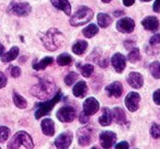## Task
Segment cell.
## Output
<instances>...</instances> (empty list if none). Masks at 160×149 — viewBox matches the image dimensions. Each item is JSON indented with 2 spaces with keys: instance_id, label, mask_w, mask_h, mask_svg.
<instances>
[{
  "instance_id": "3957f363",
  "label": "cell",
  "mask_w": 160,
  "mask_h": 149,
  "mask_svg": "<svg viewBox=\"0 0 160 149\" xmlns=\"http://www.w3.org/2000/svg\"><path fill=\"white\" fill-rule=\"evenodd\" d=\"M9 149H17V148H33L34 144L31 136L24 131H20L13 135L9 144L7 145Z\"/></svg>"
},
{
  "instance_id": "ba28073f",
  "label": "cell",
  "mask_w": 160,
  "mask_h": 149,
  "mask_svg": "<svg viewBox=\"0 0 160 149\" xmlns=\"http://www.w3.org/2000/svg\"><path fill=\"white\" fill-rule=\"evenodd\" d=\"M57 118L62 123H70L76 118V110L71 107H64L56 113Z\"/></svg>"
},
{
  "instance_id": "f35d334b",
  "label": "cell",
  "mask_w": 160,
  "mask_h": 149,
  "mask_svg": "<svg viewBox=\"0 0 160 149\" xmlns=\"http://www.w3.org/2000/svg\"><path fill=\"white\" fill-rule=\"evenodd\" d=\"M149 43H150V45H157V44H159V43H160V34H155V35H153L152 37L150 38Z\"/></svg>"
},
{
  "instance_id": "4dcf8cb0",
  "label": "cell",
  "mask_w": 160,
  "mask_h": 149,
  "mask_svg": "<svg viewBox=\"0 0 160 149\" xmlns=\"http://www.w3.org/2000/svg\"><path fill=\"white\" fill-rule=\"evenodd\" d=\"M72 58L69 54H60L57 57V64L59 66H68L69 64H71Z\"/></svg>"
},
{
  "instance_id": "e575fe53",
  "label": "cell",
  "mask_w": 160,
  "mask_h": 149,
  "mask_svg": "<svg viewBox=\"0 0 160 149\" xmlns=\"http://www.w3.org/2000/svg\"><path fill=\"white\" fill-rule=\"evenodd\" d=\"M10 129L6 126H0V142H3L9 138Z\"/></svg>"
},
{
  "instance_id": "f6af8a7d",
  "label": "cell",
  "mask_w": 160,
  "mask_h": 149,
  "mask_svg": "<svg viewBox=\"0 0 160 149\" xmlns=\"http://www.w3.org/2000/svg\"><path fill=\"white\" fill-rule=\"evenodd\" d=\"M114 14H115V16H121V14H123V11H116L115 12V13H114Z\"/></svg>"
},
{
  "instance_id": "d6986e66",
  "label": "cell",
  "mask_w": 160,
  "mask_h": 149,
  "mask_svg": "<svg viewBox=\"0 0 160 149\" xmlns=\"http://www.w3.org/2000/svg\"><path fill=\"white\" fill-rule=\"evenodd\" d=\"M51 1L54 7L62 10L67 16H70L71 14V6L68 2V0H51Z\"/></svg>"
},
{
  "instance_id": "5b68a950",
  "label": "cell",
  "mask_w": 160,
  "mask_h": 149,
  "mask_svg": "<svg viewBox=\"0 0 160 149\" xmlns=\"http://www.w3.org/2000/svg\"><path fill=\"white\" fill-rule=\"evenodd\" d=\"M92 17H93V11L88 7H79L77 9V11L73 13V16L70 18V25L72 27H79L88 23L89 21H91Z\"/></svg>"
},
{
  "instance_id": "f546056e",
  "label": "cell",
  "mask_w": 160,
  "mask_h": 149,
  "mask_svg": "<svg viewBox=\"0 0 160 149\" xmlns=\"http://www.w3.org/2000/svg\"><path fill=\"white\" fill-rule=\"evenodd\" d=\"M149 71L156 79H160V62H152L149 65Z\"/></svg>"
},
{
  "instance_id": "d4e9b609",
  "label": "cell",
  "mask_w": 160,
  "mask_h": 149,
  "mask_svg": "<svg viewBox=\"0 0 160 149\" xmlns=\"http://www.w3.org/2000/svg\"><path fill=\"white\" fill-rule=\"evenodd\" d=\"M88 43L86 41H77L75 44L72 45V52L76 55H82L86 51H87Z\"/></svg>"
},
{
  "instance_id": "ffe728a7",
  "label": "cell",
  "mask_w": 160,
  "mask_h": 149,
  "mask_svg": "<svg viewBox=\"0 0 160 149\" xmlns=\"http://www.w3.org/2000/svg\"><path fill=\"white\" fill-rule=\"evenodd\" d=\"M87 92H88V87L85 81H79V82H77L73 86L72 93L77 98H82V97H85L87 94Z\"/></svg>"
},
{
  "instance_id": "e0dca14e",
  "label": "cell",
  "mask_w": 160,
  "mask_h": 149,
  "mask_svg": "<svg viewBox=\"0 0 160 149\" xmlns=\"http://www.w3.org/2000/svg\"><path fill=\"white\" fill-rule=\"evenodd\" d=\"M142 24L147 31H157L159 27V21L156 17L149 16L146 17L144 20L142 21Z\"/></svg>"
},
{
  "instance_id": "d590c367",
  "label": "cell",
  "mask_w": 160,
  "mask_h": 149,
  "mask_svg": "<svg viewBox=\"0 0 160 149\" xmlns=\"http://www.w3.org/2000/svg\"><path fill=\"white\" fill-rule=\"evenodd\" d=\"M10 75H11V77H13V78H18V77H20L21 76L20 67L12 66L11 68H10Z\"/></svg>"
},
{
  "instance_id": "7a4b0ae2",
  "label": "cell",
  "mask_w": 160,
  "mask_h": 149,
  "mask_svg": "<svg viewBox=\"0 0 160 149\" xmlns=\"http://www.w3.org/2000/svg\"><path fill=\"white\" fill-rule=\"evenodd\" d=\"M56 93V86L54 82L46 79H42L40 82L33 86L31 89V94L40 100H47Z\"/></svg>"
},
{
  "instance_id": "603a6c76",
  "label": "cell",
  "mask_w": 160,
  "mask_h": 149,
  "mask_svg": "<svg viewBox=\"0 0 160 149\" xmlns=\"http://www.w3.org/2000/svg\"><path fill=\"white\" fill-rule=\"evenodd\" d=\"M18 55H19V47L13 46V47H11V49H10L8 53L3 54V55L1 56V62H12V60L16 59V58L18 57Z\"/></svg>"
},
{
  "instance_id": "5bb4252c",
  "label": "cell",
  "mask_w": 160,
  "mask_h": 149,
  "mask_svg": "<svg viewBox=\"0 0 160 149\" xmlns=\"http://www.w3.org/2000/svg\"><path fill=\"white\" fill-rule=\"evenodd\" d=\"M111 64L113 68L115 69V71H118V73H122L124 71L125 67H126V58L123 54L116 53L112 56Z\"/></svg>"
},
{
  "instance_id": "bcb514c9",
  "label": "cell",
  "mask_w": 160,
  "mask_h": 149,
  "mask_svg": "<svg viewBox=\"0 0 160 149\" xmlns=\"http://www.w3.org/2000/svg\"><path fill=\"white\" fill-rule=\"evenodd\" d=\"M102 2H104V3H109L110 1H112V0H101Z\"/></svg>"
},
{
  "instance_id": "d6a6232c",
  "label": "cell",
  "mask_w": 160,
  "mask_h": 149,
  "mask_svg": "<svg viewBox=\"0 0 160 149\" xmlns=\"http://www.w3.org/2000/svg\"><path fill=\"white\" fill-rule=\"evenodd\" d=\"M77 79H78V73L73 72V71H70V72H68L66 76H65L64 80L67 86H71V85H73V82H75Z\"/></svg>"
},
{
  "instance_id": "8fae6325",
  "label": "cell",
  "mask_w": 160,
  "mask_h": 149,
  "mask_svg": "<svg viewBox=\"0 0 160 149\" xmlns=\"http://www.w3.org/2000/svg\"><path fill=\"white\" fill-rule=\"evenodd\" d=\"M116 29L121 33H132L135 29V21L131 18H123L118 21Z\"/></svg>"
},
{
  "instance_id": "7bdbcfd3",
  "label": "cell",
  "mask_w": 160,
  "mask_h": 149,
  "mask_svg": "<svg viewBox=\"0 0 160 149\" xmlns=\"http://www.w3.org/2000/svg\"><path fill=\"white\" fill-rule=\"evenodd\" d=\"M134 2H135V0H123V3H124V6H126V7H131Z\"/></svg>"
},
{
  "instance_id": "484cf974",
  "label": "cell",
  "mask_w": 160,
  "mask_h": 149,
  "mask_svg": "<svg viewBox=\"0 0 160 149\" xmlns=\"http://www.w3.org/2000/svg\"><path fill=\"white\" fill-rule=\"evenodd\" d=\"M98 32H99V29H98V27H97L96 24H89L87 27H85V29L82 30V33H83V35H85V37H87V38H91V37H93L96 34H98Z\"/></svg>"
},
{
  "instance_id": "6da1fadb",
  "label": "cell",
  "mask_w": 160,
  "mask_h": 149,
  "mask_svg": "<svg viewBox=\"0 0 160 149\" xmlns=\"http://www.w3.org/2000/svg\"><path fill=\"white\" fill-rule=\"evenodd\" d=\"M41 40L45 48L54 52L62 46V44L65 43V36L58 29L52 27L47 30V32L42 36Z\"/></svg>"
},
{
  "instance_id": "30bf717a",
  "label": "cell",
  "mask_w": 160,
  "mask_h": 149,
  "mask_svg": "<svg viewBox=\"0 0 160 149\" xmlns=\"http://www.w3.org/2000/svg\"><path fill=\"white\" fill-rule=\"evenodd\" d=\"M140 102V96L137 92H129L125 98V105L128 109V111L135 112L139 107Z\"/></svg>"
},
{
  "instance_id": "8d00e7d4",
  "label": "cell",
  "mask_w": 160,
  "mask_h": 149,
  "mask_svg": "<svg viewBox=\"0 0 160 149\" xmlns=\"http://www.w3.org/2000/svg\"><path fill=\"white\" fill-rule=\"evenodd\" d=\"M7 82H8V79H7V77H6V75L0 71V89H1V88H5L6 86H7Z\"/></svg>"
},
{
  "instance_id": "277c9868",
  "label": "cell",
  "mask_w": 160,
  "mask_h": 149,
  "mask_svg": "<svg viewBox=\"0 0 160 149\" xmlns=\"http://www.w3.org/2000/svg\"><path fill=\"white\" fill-rule=\"evenodd\" d=\"M60 99H62V92L57 91L54 94L51 100H46V101H44V102L38 103V104H36V111H35L36 120H38V118L43 117V116H45L46 114H48L49 112L53 110V107L59 102Z\"/></svg>"
},
{
  "instance_id": "74e56055",
  "label": "cell",
  "mask_w": 160,
  "mask_h": 149,
  "mask_svg": "<svg viewBox=\"0 0 160 149\" xmlns=\"http://www.w3.org/2000/svg\"><path fill=\"white\" fill-rule=\"evenodd\" d=\"M152 100L157 105H160V89L156 90L152 94Z\"/></svg>"
},
{
  "instance_id": "7dc6e473",
  "label": "cell",
  "mask_w": 160,
  "mask_h": 149,
  "mask_svg": "<svg viewBox=\"0 0 160 149\" xmlns=\"http://www.w3.org/2000/svg\"><path fill=\"white\" fill-rule=\"evenodd\" d=\"M142 1H150V0H142Z\"/></svg>"
},
{
  "instance_id": "44dd1931",
  "label": "cell",
  "mask_w": 160,
  "mask_h": 149,
  "mask_svg": "<svg viewBox=\"0 0 160 149\" xmlns=\"http://www.w3.org/2000/svg\"><path fill=\"white\" fill-rule=\"evenodd\" d=\"M113 121V116H112V111L109 110L108 107H103L102 114H101L100 118H99V123L101 126H109Z\"/></svg>"
},
{
  "instance_id": "ab89813d",
  "label": "cell",
  "mask_w": 160,
  "mask_h": 149,
  "mask_svg": "<svg viewBox=\"0 0 160 149\" xmlns=\"http://www.w3.org/2000/svg\"><path fill=\"white\" fill-rule=\"evenodd\" d=\"M79 121H80V123H81V124H86V123L89 121V116L82 112V113L80 114V116H79Z\"/></svg>"
},
{
  "instance_id": "ac0fdd59",
  "label": "cell",
  "mask_w": 160,
  "mask_h": 149,
  "mask_svg": "<svg viewBox=\"0 0 160 149\" xmlns=\"http://www.w3.org/2000/svg\"><path fill=\"white\" fill-rule=\"evenodd\" d=\"M41 128L44 135L53 136L55 134V123L51 118H44L41 123Z\"/></svg>"
},
{
  "instance_id": "1f68e13d",
  "label": "cell",
  "mask_w": 160,
  "mask_h": 149,
  "mask_svg": "<svg viewBox=\"0 0 160 149\" xmlns=\"http://www.w3.org/2000/svg\"><path fill=\"white\" fill-rule=\"evenodd\" d=\"M127 59H128L131 62H133V64H134V62H139V60H140L139 49L136 48V47H134V48L128 53V55H127Z\"/></svg>"
},
{
  "instance_id": "8992f818",
  "label": "cell",
  "mask_w": 160,
  "mask_h": 149,
  "mask_svg": "<svg viewBox=\"0 0 160 149\" xmlns=\"http://www.w3.org/2000/svg\"><path fill=\"white\" fill-rule=\"evenodd\" d=\"M94 128L92 126H82L77 132L78 144L81 147H86L90 145L94 139Z\"/></svg>"
},
{
  "instance_id": "4316f807",
  "label": "cell",
  "mask_w": 160,
  "mask_h": 149,
  "mask_svg": "<svg viewBox=\"0 0 160 149\" xmlns=\"http://www.w3.org/2000/svg\"><path fill=\"white\" fill-rule=\"evenodd\" d=\"M98 24L100 25V27H107L111 24L112 20L111 17L107 13H99L98 14Z\"/></svg>"
},
{
  "instance_id": "f1b7e54d",
  "label": "cell",
  "mask_w": 160,
  "mask_h": 149,
  "mask_svg": "<svg viewBox=\"0 0 160 149\" xmlns=\"http://www.w3.org/2000/svg\"><path fill=\"white\" fill-rule=\"evenodd\" d=\"M13 103L17 107H19V109H25L28 105L27 100H25L22 96L17 93V92H13Z\"/></svg>"
},
{
  "instance_id": "836d02e7",
  "label": "cell",
  "mask_w": 160,
  "mask_h": 149,
  "mask_svg": "<svg viewBox=\"0 0 160 149\" xmlns=\"http://www.w3.org/2000/svg\"><path fill=\"white\" fill-rule=\"evenodd\" d=\"M150 135L152 138L155 139H158L160 137V125L157 124V123H152L150 127Z\"/></svg>"
},
{
  "instance_id": "9a60e30c",
  "label": "cell",
  "mask_w": 160,
  "mask_h": 149,
  "mask_svg": "<svg viewBox=\"0 0 160 149\" xmlns=\"http://www.w3.org/2000/svg\"><path fill=\"white\" fill-rule=\"evenodd\" d=\"M127 82L134 89H139L144 85V77L139 72H131L127 77Z\"/></svg>"
},
{
  "instance_id": "52a82bcc",
  "label": "cell",
  "mask_w": 160,
  "mask_h": 149,
  "mask_svg": "<svg viewBox=\"0 0 160 149\" xmlns=\"http://www.w3.org/2000/svg\"><path fill=\"white\" fill-rule=\"evenodd\" d=\"M31 6L28 2H11L8 7V12L18 17H27L31 13Z\"/></svg>"
},
{
  "instance_id": "7c38bea8",
  "label": "cell",
  "mask_w": 160,
  "mask_h": 149,
  "mask_svg": "<svg viewBox=\"0 0 160 149\" xmlns=\"http://www.w3.org/2000/svg\"><path fill=\"white\" fill-rule=\"evenodd\" d=\"M72 138H73V135L72 133L70 132H65V133H62L57 138L55 139V146L57 148H60V149H64V148H68L70 146L71 142H72Z\"/></svg>"
},
{
  "instance_id": "7402d4cb",
  "label": "cell",
  "mask_w": 160,
  "mask_h": 149,
  "mask_svg": "<svg viewBox=\"0 0 160 149\" xmlns=\"http://www.w3.org/2000/svg\"><path fill=\"white\" fill-rule=\"evenodd\" d=\"M112 116H113V120L115 121L118 124L120 125H125L127 122L126 115H125V112L123 111L121 107H115V109L112 111Z\"/></svg>"
},
{
  "instance_id": "b9f144b4",
  "label": "cell",
  "mask_w": 160,
  "mask_h": 149,
  "mask_svg": "<svg viewBox=\"0 0 160 149\" xmlns=\"http://www.w3.org/2000/svg\"><path fill=\"white\" fill-rule=\"evenodd\" d=\"M152 9L155 12H160V0H156L155 3H153Z\"/></svg>"
},
{
  "instance_id": "cb8c5ba5",
  "label": "cell",
  "mask_w": 160,
  "mask_h": 149,
  "mask_svg": "<svg viewBox=\"0 0 160 149\" xmlns=\"http://www.w3.org/2000/svg\"><path fill=\"white\" fill-rule=\"evenodd\" d=\"M53 62V57H45L43 59H41L40 62H33V69H35V70H43V69H45L47 66L52 65Z\"/></svg>"
},
{
  "instance_id": "83f0119b",
  "label": "cell",
  "mask_w": 160,
  "mask_h": 149,
  "mask_svg": "<svg viewBox=\"0 0 160 149\" xmlns=\"http://www.w3.org/2000/svg\"><path fill=\"white\" fill-rule=\"evenodd\" d=\"M78 68L80 69V72L82 73V76L86 77V78H90L94 71V67L91 64H86L83 66H78Z\"/></svg>"
},
{
  "instance_id": "9c48e42d",
  "label": "cell",
  "mask_w": 160,
  "mask_h": 149,
  "mask_svg": "<svg viewBox=\"0 0 160 149\" xmlns=\"http://www.w3.org/2000/svg\"><path fill=\"white\" fill-rule=\"evenodd\" d=\"M99 139H100V144L103 148H111L116 142V135L114 132L105 131L100 134Z\"/></svg>"
},
{
  "instance_id": "60d3db41",
  "label": "cell",
  "mask_w": 160,
  "mask_h": 149,
  "mask_svg": "<svg viewBox=\"0 0 160 149\" xmlns=\"http://www.w3.org/2000/svg\"><path fill=\"white\" fill-rule=\"evenodd\" d=\"M128 147H129V145H128V142H121L115 145V148H118V149H127Z\"/></svg>"
},
{
  "instance_id": "ee69618b",
  "label": "cell",
  "mask_w": 160,
  "mask_h": 149,
  "mask_svg": "<svg viewBox=\"0 0 160 149\" xmlns=\"http://www.w3.org/2000/svg\"><path fill=\"white\" fill-rule=\"evenodd\" d=\"M3 53H5V46H3V45L0 43V57L3 55Z\"/></svg>"
},
{
  "instance_id": "2e32d148",
  "label": "cell",
  "mask_w": 160,
  "mask_h": 149,
  "mask_svg": "<svg viewBox=\"0 0 160 149\" xmlns=\"http://www.w3.org/2000/svg\"><path fill=\"white\" fill-rule=\"evenodd\" d=\"M105 91L109 94L110 97H113V98H120L123 93V86L121 82L115 81V82L110 83L109 86L105 87Z\"/></svg>"
},
{
  "instance_id": "4fadbf2b",
  "label": "cell",
  "mask_w": 160,
  "mask_h": 149,
  "mask_svg": "<svg viewBox=\"0 0 160 149\" xmlns=\"http://www.w3.org/2000/svg\"><path fill=\"white\" fill-rule=\"evenodd\" d=\"M100 109V104H99L98 100L96 98H88L83 102V113L87 114L88 116L93 115Z\"/></svg>"
}]
</instances>
